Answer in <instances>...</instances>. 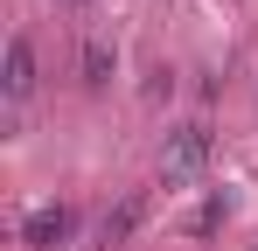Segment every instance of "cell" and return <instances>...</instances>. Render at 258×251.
Listing matches in <instances>:
<instances>
[{
    "label": "cell",
    "mask_w": 258,
    "mask_h": 251,
    "mask_svg": "<svg viewBox=\"0 0 258 251\" xmlns=\"http://www.w3.org/2000/svg\"><path fill=\"white\" fill-rule=\"evenodd\" d=\"M210 154H216V133L203 119H188V126H174L168 140H161V174L168 181H196L210 167Z\"/></svg>",
    "instance_id": "6da1fadb"
},
{
    "label": "cell",
    "mask_w": 258,
    "mask_h": 251,
    "mask_svg": "<svg viewBox=\"0 0 258 251\" xmlns=\"http://www.w3.org/2000/svg\"><path fill=\"white\" fill-rule=\"evenodd\" d=\"M70 223H77V216H70L63 203H42V209H28V216H21V244H35V251H56L63 237H70Z\"/></svg>",
    "instance_id": "7a4b0ae2"
},
{
    "label": "cell",
    "mask_w": 258,
    "mask_h": 251,
    "mask_svg": "<svg viewBox=\"0 0 258 251\" xmlns=\"http://www.w3.org/2000/svg\"><path fill=\"white\" fill-rule=\"evenodd\" d=\"M0 91H7V105H21V98L35 91V42L28 35L7 42V77H0Z\"/></svg>",
    "instance_id": "3957f363"
},
{
    "label": "cell",
    "mask_w": 258,
    "mask_h": 251,
    "mask_svg": "<svg viewBox=\"0 0 258 251\" xmlns=\"http://www.w3.org/2000/svg\"><path fill=\"white\" fill-rule=\"evenodd\" d=\"M133 223H140V196H126V203H119L112 216H105V244H119V237H126Z\"/></svg>",
    "instance_id": "277c9868"
},
{
    "label": "cell",
    "mask_w": 258,
    "mask_h": 251,
    "mask_svg": "<svg viewBox=\"0 0 258 251\" xmlns=\"http://www.w3.org/2000/svg\"><path fill=\"white\" fill-rule=\"evenodd\" d=\"M112 77V42H84V84H105Z\"/></svg>",
    "instance_id": "5b68a950"
}]
</instances>
